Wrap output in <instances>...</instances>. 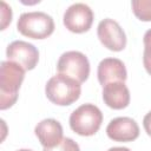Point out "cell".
<instances>
[{
	"label": "cell",
	"mask_w": 151,
	"mask_h": 151,
	"mask_svg": "<svg viewBox=\"0 0 151 151\" xmlns=\"http://www.w3.org/2000/svg\"><path fill=\"white\" fill-rule=\"evenodd\" d=\"M57 70L60 74L71 77L81 84L90 76V63L84 53L67 51L60 55L57 63Z\"/></svg>",
	"instance_id": "5"
},
{
	"label": "cell",
	"mask_w": 151,
	"mask_h": 151,
	"mask_svg": "<svg viewBox=\"0 0 151 151\" xmlns=\"http://www.w3.org/2000/svg\"><path fill=\"white\" fill-rule=\"evenodd\" d=\"M97 76L100 85L105 86L106 84L113 81H125L127 78V72L124 63L120 59L105 58L98 65Z\"/></svg>",
	"instance_id": "11"
},
{
	"label": "cell",
	"mask_w": 151,
	"mask_h": 151,
	"mask_svg": "<svg viewBox=\"0 0 151 151\" xmlns=\"http://www.w3.org/2000/svg\"><path fill=\"white\" fill-rule=\"evenodd\" d=\"M106 133L114 142H132L139 136V126L130 117H117L106 126Z\"/></svg>",
	"instance_id": "9"
},
{
	"label": "cell",
	"mask_w": 151,
	"mask_h": 151,
	"mask_svg": "<svg viewBox=\"0 0 151 151\" xmlns=\"http://www.w3.org/2000/svg\"><path fill=\"white\" fill-rule=\"evenodd\" d=\"M25 78V70L13 63L2 61L0 67V109L6 110L13 106L18 99L20 85Z\"/></svg>",
	"instance_id": "1"
},
{
	"label": "cell",
	"mask_w": 151,
	"mask_h": 151,
	"mask_svg": "<svg viewBox=\"0 0 151 151\" xmlns=\"http://www.w3.org/2000/svg\"><path fill=\"white\" fill-rule=\"evenodd\" d=\"M103 113L93 104H83L70 116V126L79 136H93L100 129Z\"/></svg>",
	"instance_id": "3"
},
{
	"label": "cell",
	"mask_w": 151,
	"mask_h": 151,
	"mask_svg": "<svg viewBox=\"0 0 151 151\" xmlns=\"http://www.w3.org/2000/svg\"><path fill=\"white\" fill-rule=\"evenodd\" d=\"M45 93L51 103L59 106H67L79 99L81 86L76 79L58 73L46 83Z\"/></svg>",
	"instance_id": "2"
},
{
	"label": "cell",
	"mask_w": 151,
	"mask_h": 151,
	"mask_svg": "<svg viewBox=\"0 0 151 151\" xmlns=\"http://www.w3.org/2000/svg\"><path fill=\"white\" fill-rule=\"evenodd\" d=\"M12 20V9L5 2L1 1V29H5Z\"/></svg>",
	"instance_id": "16"
},
{
	"label": "cell",
	"mask_w": 151,
	"mask_h": 151,
	"mask_svg": "<svg viewBox=\"0 0 151 151\" xmlns=\"http://www.w3.org/2000/svg\"><path fill=\"white\" fill-rule=\"evenodd\" d=\"M144 42V53H143V64L146 72L151 76V28L147 29L143 38Z\"/></svg>",
	"instance_id": "14"
},
{
	"label": "cell",
	"mask_w": 151,
	"mask_h": 151,
	"mask_svg": "<svg viewBox=\"0 0 151 151\" xmlns=\"http://www.w3.org/2000/svg\"><path fill=\"white\" fill-rule=\"evenodd\" d=\"M6 57L9 61L20 65L25 71L33 70L39 61V52L37 47L24 40L12 41L6 48Z\"/></svg>",
	"instance_id": "7"
},
{
	"label": "cell",
	"mask_w": 151,
	"mask_h": 151,
	"mask_svg": "<svg viewBox=\"0 0 151 151\" xmlns=\"http://www.w3.org/2000/svg\"><path fill=\"white\" fill-rule=\"evenodd\" d=\"M93 12L86 4L76 2L72 4L64 13V25L73 33L87 32L93 22Z\"/></svg>",
	"instance_id": "6"
},
{
	"label": "cell",
	"mask_w": 151,
	"mask_h": 151,
	"mask_svg": "<svg viewBox=\"0 0 151 151\" xmlns=\"http://www.w3.org/2000/svg\"><path fill=\"white\" fill-rule=\"evenodd\" d=\"M18 31L32 39H45L54 31V21L51 15L45 12L22 13L17 22Z\"/></svg>",
	"instance_id": "4"
},
{
	"label": "cell",
	"mask_w": 151,
	"mask_h": 151,
	"mask_svg": "<svg viewBox=\"0 0 151 151\" xmlns=\"http://www.w3.org/2000/svg\"><path fill=\"white\" fill-rule=\"evenodd\" d=\"M97 35L100 42L110 51L119 52L126 46V35L120 25L110 18L101 20L97 27Z\"/></svg>",
	"instance_id": "8"
},
{
	"label": "cell",
	"mask_w": 151,
	"mask_h": 151,
	"mask_svg": "<svg viewBox=\"0 0 151 151\" xmlns=\"http://www.w3.org/2000/svg\"><path fill=\"white\" fill-rule=\"evenodd\" d=\"M107 151H131L129 147H124V146H114V147H110Z\"/></svg>",
	"instance_id": "18"
},
{
	"label": "cell",
	"mask_w": 151,
	"mask_h": 151,
	"mask_svg": "<svg viewBox=\"0 0 151 151\" xmlns=\"http://www.w3.org/2000/svg\"><path fill=\"white\" fill-rule=\"evenodd\" d=\"M134 15L142 21H151V0H133L131 2Z\"/></svg>",
	"instance_id": "13"
},
{
	"label": "cell",
	"mask_w": 151,
	"mask_h": 151,
	"mask_svg": "<svg viewBox=\"0 0 151 151\" xmlns=\"http://www.w3.org/2000/svg\"><path fill=\"white\" fill-rule=\"evenodd\" d=\"M143 126H144V130L147 133V136L151 137V111L147 112L144 116V118H143Z\"/></svg>",
	"instance_id": "17"
},
{
	"label": "cell",
	"mask_w": 151,
	"mask_h": 151,
	"mask_svg": "<svg viewBox=\"0 0 151 151\" xmlns=\"http://www.w3.org/2000/svg\"><path fill=\"white\" fill-rule=\"evenodd\" d=\"M44 151H80L79 145L72 138H63V140L54 147L44 149Z\"/></svg>",
	"instance_id": "15"
},
{
	"label": "cell",
	"mask_w": 151,
	"mask_h": 151,
	"mask_svg": "<svg viewBox=\"0 0 151 151\" xmlns=\"http://www.w3.org/2000/svg\"><path fill=\"white\" fill-rule=\"evenodd\" d=\"M17 151H32L29 149H20V150H17Z\"/></svg>",
	"instance_id": "19"
},
{
	"label": "cell",
	"mask_w": 151,
	"mask_h": 151,
	"mask_svg": "<svg viewBox=\"0 0 151 151\" xmlns=\"http://www.w3.org/2000/svg\"><path fill=\"white\" fill-rule=\"evenodd\" d=\"M34 133L44 149L54 147L63 140V126L53 118H46L39 122L34 129Z\"/></svg>",
	"instance_id": "10"
},
{
	"label": "cell",
	"mask_w": 151,
	"mask_h": 151,
	"mask_svg": "<svg viewBox=\"0 0 151 151\" xmlns=\"http://www.w3.org/2000/svg\"><path fill=\"white\" fill-rule=\"evenodd\" d=\"M103 100L113 109L122 110L130 104V91L124 81H113L103 86Z\"/></svg>",
	"instance_id": "12"
}]
</instances>
